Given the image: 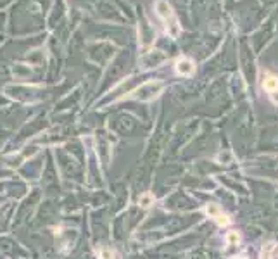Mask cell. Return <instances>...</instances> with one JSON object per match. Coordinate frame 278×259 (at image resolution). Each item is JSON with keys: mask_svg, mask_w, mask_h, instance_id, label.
I'll return each mask as SVG.
<instances>
[{"mask_svg": "<svg viewBox=\"0 0 278 259\" xmlns=\"http://www.w3.org/2000/svg\"><path fill=\"white\" fill-rule=\"evenodd\" d=\"M155 12H157L159 18L164 21V26H166V30H168L169 35L178 36V33H180L178 19H176V16L173 14V11H171V7L168 5V2L159 0L157 4H155Z\"/></svg>", "mask_w": 278, "mask_h": 259, "instance_id": "1", "label": "cell"}, {"mask_svg": "<svg viewBox=\"0 0 278 259\" xmlns=\"http://www.w3.org/2000/svg\"><path fill=\"white\" fill-rule=\"evenodd\" d=\"M161 88H162L161 81H149V83L142 85L138 90H135L131 97H138L140 100H151V98H154L161 92Z\"/></svg>", "mask_w": 278, "mask_h": 259, "instance_id": "2", "label": "cell"}, {"mask_svg": "<svg viewBox=\"0 0 278 259\" xmlns=\"http://www.w3.org/2000/svg\"><path fill=\"white\" fill-rule=\"evenodd\" d=\"M206 214H208L209 218H213L219 227H228L230 221H232L228 218V214L223 213V209L218 204H208V206H206Z\"/></svg>", "mask_w": 278, "mask_h": 259, "instance_id": "3", "label": "cell"}, {"mask_svg": "<svg viewBox=\"0 0 278 259\" xmlns=\"http://www.w3.org/2000/svg\"><path fill=\"white\" fill-rule=\"evenodd\" d=\"M176 71H178L182 76H190L195 71V66L190 59H185V57H183V59L176 61Z\"/></svg>", "mask_w": 278, "mask_h": 259, "instance_id": "4", "label": "cell"}, {"mask_svg": "<svg viewBox=\"0 0 278 259\" xmlns=\"http://www.w3.org/2000/svg\"><path fill=\"white\" fill-rule=\"evenodd\" d=\"M263 87L266 88L268 92H271V94L277 92L278 90V78L273 76V74H266L263 80Z\"/></svg>", "mask_w": 278, "mask_h": 259, "instance_id": "5", "label": "cell"}, {"mask_svg": "<svg viewBox=\"0 0 278 259\" xmlns=\"http://www.w3.org/2000/svg\"><path fill=\"white\" fill-rule=\"evenodd\" d=\"M152 204H154V195H152V194H144V195H140V206L144 207V209L151 207Z\"/></svg>", "mask_w": 278, "mask_h": 259, "instance_id": "6", "label": "cell"}, {"mask_svg": "<svg viewBox=\"0 0 278 259\" xmlns=\"http://www.w3.org/2000/svg\"><path fill=\"white\" fill-rule=\"evenodd\" d=\"M226 242H228V245H239L240 244V235L237 233V231H230V233L226 235Z\"/></svg>", "mask_w": 278, "mask_h": 259, "instance_id": "7", "label": "cell"}, {"mask_svg": "<svg viewBox=\"0 0 278 259\" xmlns=\"http://www.w3.org/2000/svg\"><path fill=\"white\" fill-rule=\"evenodd\" d=\"M275 249V244H268L261 252V259H271V251Z\"/></svg>", "mask_w": 278, "mask_h": 259, "instance_id": "8", "label": "cell"}, {"mask_svg": "<svg viewBox=\"0 0 278 259\" xmlns=\"http://www.w3.org/2000/svg\"><path fill=\"white\" fill-rule=\"evenodd\" d=\"M100 259H113V252L107 251V249H100Z\"/></svg>", "mask_w": 278, "mask_h": 259, "instance_id": "9", "label": "cell"}, {"mask_svg": "<svg viewBox=\"0 0 278 259\" xmlns=\"http://www.w3.org/2000/svg\"><path fill=\"white\" fill-rule=\"evenodd\" d=\"M240 259H246V258H240Z\"/></svg>", "mask_w": 278, "mask_h": 259, "instance_id": "10", "label": "cell"}]
</instances>
